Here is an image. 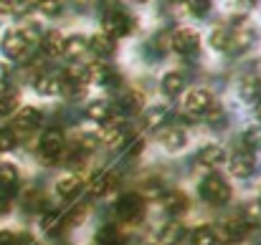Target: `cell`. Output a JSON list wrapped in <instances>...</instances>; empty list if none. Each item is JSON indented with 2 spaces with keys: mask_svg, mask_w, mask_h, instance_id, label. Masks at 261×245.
<instances>
[{
  "mask_svg": "<svg viewBox=\"0 0 261 245\" xmlns=\"http://www.w3.org/2000/svg\"><path fill=\"white\" fill-rule=\"evenodd\" d=\"M193 245H218L213 228H211V225H203V228H198V230L193 233Z\"/></svg>",
  "mask_w": 261,
  "mask_h": 245,
  "instance_id": "f546056e",
  "label": "cell"
},
{
  "mask_svg": "<svg viewBox=\"0 0 261 245\" xmlns=\"http://www.w3.org/2000/svg\"><path fill=\"white\" fill-rule=\"evenodd\" d=\"M33 88L41 96H56V94H61V79H56L54 74H41L33 79Z\"/></svg>",
  "mask_w": 261,
  "mask_h": 245,
  "instance_id": "5bb4252c",
  "label": "cell"
},
{
  "mask_svg": "<svg viewBox=\"0 0 261 245\" xmlns=\"http://www.w3.org/2000/svg\"><path fill=\"white\" fill-rule=\"evenodd\" d=\"M87 116L89 119H94V121H109L112 119V104L107 101V99H96V101H91L87 106Z\"/></svg>",
  "mask_w": 261,
  "mask_h": 245,
  "instance_id": "ffe728a7",
  "label": "cell"
},
{
  "mask_svg": "<svg viewBox=\"0 0 261 245\" xmlns=\"http://www.w3.org/2000/svg\"><path fill=\"white\" fill-rule=\"evenodd\" d=\"M18 167L10 162H3L0 164V197H10L13 192H15V187H18Z\"/></svg>",
  "mask_w": 261,
  "mask_h": 245,
  "instance_id": "8fae6325",
  "label": "cell"
},
{
  "mask_svg": "<svg viewBox=\"0 0 261 245\" xmlns=\"http://www.w3.org/2000/svg\"><path fill=\"white\" fill-rule=\"evenodd\" d=\"M36 48V36L31 30H20V28H10L5 30V36L0 38V51L10 58V61H28L33 56Z\"/></svg>",
  "mask_w": 261,
  "mask_h": 245,
  "instance_id": "6da1fadb",
  "label": "cell"
},
{
  "mask_svg": "<svg viewBox=\"0 0 261 245\" xmlns=\"http://www.w3.org/2000/svg\"><path fill=\"white\" fill-rule=\"evenodd\" d=\"M259 202H261V190H259Z\"/></svg>",
  "mask_w": 261,
  "mask_h": 245,
  "instance_id": "f6af8a7d",
  "label": "cell"
},
{
  "mask_svg": "<svg viewBox=\"0 0 261 245\" xmlns=\"http://www.w3.org/2000/svg\"><path fill=\"white\" fill-rule=\"evenodd\" d=\"M246 225H254L261 220V202H249L244 205V218H241Z\"/></svg>",
  "mask_w": 261,
  "mask_h": 245,
  "instance_id": "836d02e7",
  "label": "cell"
},
{
  "mask_svg": "<svg viewBox=\"0 0 261 245\" xmlns=\"http://www.w3.org/2000/svg\"><path fill=\"white\" fill-rule=\"evenodd\" d=\"M89 79L94 83L107 86V83L114 81V71H112L109 66H104V64H91V66H89Z\"/></svg>",
  "mask_w": 261,
  "mask_h": 245,
  "instance_id": "484cf974",
  "label": "cell"
},
{
  "mask_svg": "<svg viewBox=\"0 0 261 245\" xmlns=\"http://www.w3.org/2000/svg\"><path fill=\"white\" fill-rule=\"evenodd\" d=\"M188 8H190L193 15L203 18V15H208V10L213 8V3L211 0H188Z\"/></svg>",
  "mask_w": 261,
  "mask_h": 245,
  "instance_id": "8d00e7d4",
  "label": "cell"
},
{
  "mask_svg": "<svg viewBox=\"0 0 261 245\" xmlns=\"http://www.w3.org/2000/svg\"><path fill=\"white\" fill-rule=\"evenodd\" d=\"M211 106H213V96H211L208 88H193V91L185 94L182 109H185L188 119H203Z\"/></svg>",
  "mask_w": 261,
  "mask_h": 245,
  "instance_id": "8992f818",
  "label": "cell"
},
{
  "mask_svg": "<svg viewBox=\"0 0 261 245\" xmlns=\"http://www.w3.org/2000/svg\"><path fill=\"white\" fill-rule=\"evenodd\" d=\"M64 46H66V38H64V33H59V30H48L46 36H43V41H41V48L46 51V56H64Z\"/></svg>",
  "mask_w": 261,
  "mask_h": 245,
  "instance_id": "4fadbf2b",
  "label": "cell"
},
{
  "mask_svg": "<svg viewBox=\"0 0 261 245\" xmlns=\"http://www.w3.org/2000/svg\"><path fill=\"white\" fill-rule=\"evenodd\" d=\"M101 33H107V36H112L114 41L117 38H122V36H129L132 33V28H135V23H132V18L124 13V10H119V8H109L107 13H104V18H101Z\"/></svg>",
  "mask_w": 261,
  "mask_h": 245,
  "instance_id": "277c9868",
  "label": "cell"
},
{
  "mask_svg": "<svg viewBox=\"0 0 261 245\" xmlns=\"http://www.w3.org/2000/svg\"><path fill=\"white\" fill-rule=\"evenodd\" d=\"M5 212H8V200L0 197V215H5Z\"/></svg>",
  "mask_w": 261,
  "mask_h": 245,
  "instance_id": "b9f144b4",
  "label": "cell"
},
{
  "mask_svg": "<svg viewBox=\"0 0 261 245\" xmlns=\"http://www.w3.org/2000/svg\"><path fill=\"white\" fill-rule=\"evenodd\" d=\"M256 116L261 119V99H256Z\"/></svg>",
  "mask_w": 261,
  "mask_h": 245,
  "instance_id": "7bdbcfd3",
  "label": "cell"
},
{
  "mask_svg": "<svg viewBox=\"0 0 261 245\" xmlns=\"http://www.w3.org/2000/svg\"><path fill=\"white\" fill-rule=\"evenodd\" d=\"M142 94H137V91H124L122 96H119V109L124 111V114H140L142 111Z\"/></svg>",
  "mask_w": 261,
  "mask_h": 245,
  "instance_id": "7402d4cb",
  "label": "cell"
},
{
  "mask_svg": "<svg viewBox=\"0 0 261 245\" xmlns=\"http://www.w3.org/2000/svg\"><path fill=\"white\" fill-rule=\"evenodd\" d=\"M173 51L177 56H195L198 53V48H200V36H198V30H190V28H177L173 33Z\"/></svg>",
  "mask_w": 261,
  "mask_h": 245,
  "instance_id": "ba28073f",
  "label": "cell"
},
{
  "mask_svg": "<svg viewBox=\"0 0 261 245\" xmlns=\"http://www.w3.org/2000/svg\"><path fill=\"white\" fill-rule=\"evenodd\" d=\"M15 144H18V137L10 129H0V155L3 152H10Z\"/></svg>",
  "mask_w": 261,
  "mask_h": 245,
  "instance_id": "74e56055",
  "label": "cell"
},
{
  "mask_svg": "<svg viewBox=\"0 0 261 245\" xmlns=\"http://www.w3.org/2000/svg\"><path fill=\"white\" fill-rule=\"evenodd\" d=\"M31 238L28 235H20V233H13V230H3L0 233V245H28Z\"/></svg>",
  "mask_w": 261,
  "mask_h": 245,
  "instance_id": "d6a6232c",
  "label": "cell"
},
{
  "mask_svg": "<svg viewBox=\"0 0 261 245\" xmlns=\"http://www.w3.org/2000/svg\"><path fill=\"white\" fill-rule=\"evenodd\" d=\"M114 185H117V174L114 172H99L94 177V182H91V195L94 197H104V195H109L114 190Z\"/></svg>",
  "mask_w": 261,
  "mask_h": 245,
  "instance_id": "9a60e30c",
  "label": "cell"
},
{
  "mask_svg": "<svg viewBox=\"0 0 261 245\" xmlns=\"http://www.w3.org/2000/svg\"><path fill=\"white\" fill-rule=\"evenodd\" d=\"M56 192H59L61 197H66V200L76 197V195L82 192V179H79V174H64V177L56 182Z\"/></svg>",
  "mask_w": 261,
  "mask_h": 245,
  "instance_id": "ac0fdd59",
  "label": "cell"
},
{
  "mask_svg": "<svg viewBox=\"0 0 261 245\" xmlns=\"http://www.w3.org/2000/svg\"><path fill=\"white\" fill-rule=\"evenodd\" d=\"M41 13H46V15H59L61 13V3L59 0H38V5H36Z\"/></svg>",
  "mask_w": 261,
  "mask_h": 245,
  "instance_id": "f35d334b",
  "label": "cell"
},
{
  "mask_svg": "<svg viewBox=\"0 0 261 245\" xmlns=\"http://www.w3.org/2000/svg\"><path fill=\"white\" fill-rule=\"evenodd\" d=\"M163 205L170 215H180L188 207V200H185L182 192H168V195H163Z\"/></svg>",
  "mask_w": 261,
  "mask_h": 245,
  "instance_id": "cb8c5ba5",
  "label": "cell"
},
{
  "mask_svg": "<svg viewBox=\"0 0 261 245\" xmlns=\"http://www.w3.org/2000/svg\"><path fill=\"white\" fill-rule=\"evenodd\" d=\"M15 10V0H0V18Z\"/></svg>",
  "mask_w": 261,
  "mask_h": 245,
  "instance_id": "ab89813d",
  "label": "cell"
},
{
  "mask_svg": "<svg viewBox=\"0 0 261 245\" xmlns=\"http://www.w3.org/2000/svg\"><path fill=\"white\" fill-rule=\"evenodd\" d=\"M119 240H122V235H119V230L114 225H104L96 233V243L99 245H119Z\"/></svg>",
  "mask_w": 261,
  "mask_h": 245,
  "instance_id": "83f0119b",
  "label": "cell"
},
{
  "mask_svg": "<svg viewBox=\"0 0 261 245\" xmlns=\"http://www.w3.org/2000/svg\"><path fill=\"white\" fill-rule=\"evenodd\" d=\"M114 210H117V218H119L122 223H129V225H135V223H140V220L145 218V202H142V197L135 195V192L122 195Z\"/></svg>",
  "mask_w": 261,
  "mask_h": 245,
  "instance_id": "52a82bcc",
  "label": "cell"
},
{
  "mask_svg": "<svg viewBox=\"0 0 261 245\" xmlns=\"http://www.w3.org/2000/svg\"><path fill=\"white\" fill-rule=\"evenodd\" d=\"M226 41H228V25L213 28V33H211V46L218 48V51H223V48H226Z\"/></svg>",
  "mask_w": 261,
  "mask_h": 245,
  "instance_id": "4dcf8cb0",
  "label": "cell"
},
{
  "mask_svg": "<svg viewBox=\"0 0 261 245\" xmlns=\"http://www.w3.org/2000/svg\"><path fill=\"white\" fill-rule=\"evenodd\" d=\"M168 121V109L165 106H152L145 111V127L147 129H160Z\"/></svg>",
  "mask_w": 261,
  "mask_h": 245,
  "instance_id": "d4e9b609",
  "label": "cell"
},
{
  "mask_svg": "<svg viewBox=\"0 0 261 245\" xmlns=\"http://www.w3.org/2000/svg\"><path fill=\"white\" fill-rule=\"evenodd\" d=\"M160 142H163V147H165L168 152H177V149L185 147L188 137H185V132H182L180 127H165V129L160 132Z\"/></svg>",
  "mask_w": 261,
  "mask_h": 245,
  "instance_id": "7c38bea8",
  "label": "cell"
},
{
  "mask_svg": "<svg viewBox=\"0 0 261 245\" xmlns=\"http://www.w3.org/2000/svg\"><path fill=\"white\" fill-rule=\"evenodd\" d=\"M228 167H231V174H233V177L246 179V177H251V174H254V169H256V160H254V155H251V152H233Z\"/></svg>",
  "mask_w": 261,
  "mask_h": 245,
  "instance_id": "30bf717a",
  "label": "cell"
},
{
  "mask_svg": "<svg viewBox=\"0 0 261 245\" xmlns=\"http://www.w3.org/2000/svg\"><path fill=\"white\" fill-rule=\"evenodd\" d=\"M61 225H64V212H48V215L43 218V230H46L48 235H54Z\"/></svg>",
  "mask_w": 261,
  "mask_h": 245,
  "instance_id": "1f68e13d",
  "label": "cell"
},
{
  "mask_svg": "<svg viewBox=\"0 0 261 245\" xmlns=\"http://www.w3.org/2000/svg\"><path fill=\"white\" fill-rule=\"evenodd\" d=\"M182 238H185V228H182L180 223H168V225L160 230V235H158L160 245H177Z\"/></svg>",
  "mask_w": 261,
  "mask_h": 245,
  "instance_id": "44dd1931",
  "label": "cell"
},
{
  "mask_svg": "<svg viewBox=\"0 0 261 245\" xmlns=\"http://www.w3.org/2000/svg\"><path fill=\"white\" fill-rule=\"evenodd\" d=\"M173 3H180V0H173Z\"/></svg>",
  "mask_w": 261,
  "mask_h": 245,
  "instance_id": "bcb514c9",
  "label": "cell"
},
{
  "mask_svg": "<svg viewBox=\"0 0 261 245\" xmlns=\"http://www.w3.org/2000/svg\"><path fill=\"white\" fill-rule=\"evenodd\" d=\"M84 51H89V41L84 38V36H74V38H66L64 53H69V56H82Z\"/></svg>",
  "mask_w": 261,
  "mask_h": 245,
  "instance_id": "f1b7e54d",
  "label": "cell"
},
{
  "mask_svg": "<svg viewBox=\"0 0 261 245\" xmlns=\"http://www.w3.org/2000/svg\"><path fill=\"white\" fill-rule=\"evenodd\" d=\"M87 218V205H79L76 210H71L69 215H64V225H82Z\"/></svg>",
  "mask_w": 261,
  "mask_h": 245,
  "instance_id": "e575fe53",
  "label": "cell"
},
{
  "mask_svg": "<svg viewBox=\"0 0 261 245\" xmlns=\"http://www.w3.org/2000/svg\"><path fill=\"white\" fill-rule=\"evenodd\" d=\"M200 197L208 202V205H226L231 200V185L221 177V174H208L203 182H200Z\"/></svg>",
  "mask_w": 261,
  "mask_h": 245,
  "instance_id": "7a4b0ae2",
  "label": "cell"
},
{
  "mask_svg": "<svg viewBox=\"0 0 261 245\" xmlns=\"http://www.w3.org/2000/svg\"><path fill=\"white\" fill-rule=\"evenodd\" d=\"M244 147L246 152H261V124H254L244 132Z\"/></svg>",
  "mask_w": 261,
  "mask_h": 245,
  "instance_id": "4316f807",
  "label": "cell"
},
{
  "mask_svg": "<svg viewBox=\"0 0 261 245\" xmlns=\"http://www.w3.org/2000/svg\"><path fill=\"white\" fill-rule=\"evenodd\" d=\"M64 157V134L59 129H46L38 142V160L43 164H54Z\"/></svg>",
  "mask_w": 261,
  "mask_h": 245,
  "instance_id": "3957f363",
  "label": "cell"
},
{
  "mask_svg": "<svg viewBox=\"0 0 261 245\" xmlns=\"http://www.w3.org/2000/svg\"><path fill=\"white\" fill-rule=\"evenodd\" d=\"M89 48H91L96 56L107 58V56H112V53H114V48H117V41H114L112 36H107V33H96V36L89 41Z\"/></svg>",
  "mask_w": 261,
  "mask_h": 245,
  "instance_id": "e0dca14e",
  "label": "cell"
},
{
  "mask_svg": "<svg viewBox=\"0 0 261 245\" xmlns=\"http://www.w3.org/2000/svg\"><path fill=\"white\" fill-rule=\"evenodd\" d=\"M223 160H226V152L218 144H205L198 152V164H203V167H218Z\"/></svg>",
  "mask_w": 261,
  "mask_h": 245,
  "instance_id": "2e32d148",
  "label": "cell"
},
{
  "mask_svg": "<svg viewBox=\"0 0 261 245\" xmlns=\"http://www.w3.org/2000/svg\"><path fill=\"white\" fill-rule=\"evenodd\" d=\"M38 124H41V111L36 109V106H23V109H18L15 111V116H13V134L18 137V134H31L33 129H38Z\"/></svg>",
  "mask_w": 261,
  "mask_h": 245,
  "instance_id": "9c48e42d",
  "label": "cell"
},
{
  "mask_svg": "<svg viewBox=\"0 0 261 245\" xmlns=\"http://www.w3.org/2000/svg\"><path fill=\"white\" fill-rule=\"evenodd\" d=\"M20 106V96L15 88H0V116H10L15 114Z\"/></svg>",
  "mask_w": 261,
  "mask_h": 245,
  "instance_id": "d6986e66",
  "label": "cell"
},
{
  "mask_svg": "<svg viewBox=\"0 0 261 245\" xmlns=\"http://www.w3.org/2000/svg\"><path fill=\"white\" fill-rule=\"evenodd\" d=\"M182 88H185V76H182L180 71H168V74L163 76V91H165V94L177 96Z\"/></svg>",
  "mask_w": 261,
  "mask_h": 245,
  "instance_id": "603a6c76",
  "label": "cell"
},
{
  "mask_svg": "<svg viewBox=\"0 0 261 245\" xmlns=\"http://www.w3.org/2000/svg\"><path fill=\"white\" fill-rule=\"evenodd\" d=\"M241 3H254V0H241Z\"/></svg>",
  "mask_w": 261,
  "mask_h": 245,
  "instance_id": "ee69618b",
  "label": "cell"
},
{
  "mask_svg": "<svg viewBox=\"0 0 261 245\" xmlns=\"http://www.w3.org/2000/svg\"><path fill=\"white\" fill-rule=\"evenodd\" d=\"M8 76H10L8 66H5V64H0V88H5V83H8Z\"/></svg>",
  "mask_w": 261,
  "mask_h": 245,
  "instance_id": "60d3db41",
  "label": "cell"
},
{
  "mask_svg": "<svg viewBox=\"0 0 261 245\" xmlns=\"http://www.w3.org/2000/svg\"><path fill=\"white\" fill-rule=\"evenodd\" d=\"M241 96L246 101H256L259 99V83L254 81V79H246V81L241 83Z\"/></svg>",
  "mask_w": 261,
  "mask_h": 245,
  "instance_id": "d590c367",
  "label": "cell"
},
{
  "mask_svg": "<svg viewBox=\"0 0 261 245\" xmlns=\"http://www.w3.org/2000/svg\"><path fill=\"white\" fill-rule=\"evenodd\" d=\"M256 41V30L246 23V20H239L228 28V41H226V53H244L251 43Z\"/></svg>",
  "mask_w": 261,
  "mask_h": 245,
  "instance_id": "5b68a950",
  "label": "cell"
}]
</instances>
